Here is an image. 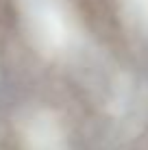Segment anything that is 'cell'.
Segmentation results:
<instances>
[{
	"label": "cell",
	"mask_w": 148,
	"mask_h": 150,
	"mask_svg": "<svg viewBox=\"0 0 148 150\" xmlns=\"http://www.w3.org/2000/svg\"><path fill=\"white\" fill-rule=\"evenodd\" d=\"M30 41L44 57L61 59L79 50L81 37L65 0H18Z\"/></svg>",
	"instance_id": "obj_1"
},
{
	"label": "cell",
	"mask_w": 148,
	"mask_h": 150,
	"mask_svg": "<svg viewBox=\"0 0 148 150\" xmlns=\"http://www.w3.org/2000/svg\"><path fill=\"white\" fill-rule=\"evenodd\" d=\"M107 109L120 126H137L148 111V91L129 74H115L107 87Z\"/></svg>",
	"instance_id": "obj_2"
},
{
	"label": "cell",
	"mask_w": 148,
	"mask_h": 150,
	"mask_svg": "<svg viewBox=\"0 0 148 150\" xmlns=\"http://www.w3.org/2000/svg\"><path fill=\"white\" fill-rule=\"evenodd\" d=\"M22 137L26 150H68L63 126L48 109H35L24 115Z\"/></svg>",
	"instance_id": "obj_3"
},
{
	"label": "cell",
	"mask_w": 148,
	"mask_h": 150,
	"mask_svg": "<svg viewBox=\"0 0 148 150\" xmlns=\"http://www.w3.org/2000/svg\"><path fill=\"white\" fill-rule=\"evenodd\" d=\"M124 22L142 37H148V0H118Z\"/></svg>",
	"instance_id": "obj_4"
}]
</instances>
